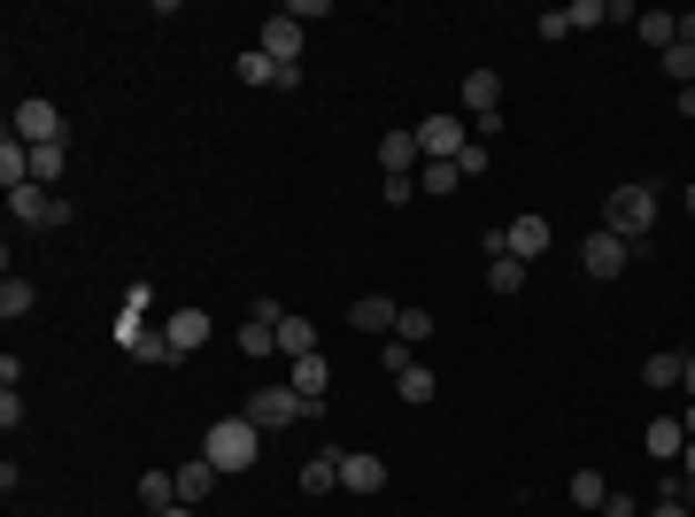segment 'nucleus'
<instances>
[{
    "instance_id": "nucleus-3",
    "label": "nucleus",
    "mask_w": 695,
    "mask_h": 517,
    "mask_svg": "<svg viewBox=\"0 0 695 517\" xmlns=\"http://www.w3.org/2000/svg\"><path fill=\"white\" fill-rule=\"evenodd\" d=\"M417 132V148H425V163H456L464 148H472V116H456V109H433L425 124H410Z\"/></svg>"
},
{
    "instance_id": "nucleus-2",
    "label": "nucleus",
    "mask_w": 695,
    "mask_h": 517,
    "mask_svg": "<svg viewBox=\"0 0 695 517\" xmlns=\"http://www.w3.org/2000/svg\"><path fill=\"white\" fill-rule=\"evenodd\" d=\"M649 224H657V185L634 178V185H611V193H603V232H618L626 247H642Z\"/></svg>"
},
{
    "instance_id": "nucleus-20",
    "label": "nucleus",
    "mask_w": 695,
    "mask_h": 517,
    "mask_svg": "<svg viewBox=\"0 0 695 517\" xmlns=\"http://www.w3.org/2000/svg\"><path fill=\"white\" fill-rule=\"evenodd\" d=\"M31 310H39V286H31V278H0V317H8V325H23Z\"/></svg>"
},
{
    "instance_id": "nucleus-19",
    "label": "nucleus",
    "mask_w": 695,
    "mask_h": 517,
    "mask_svg": "<svg viewBox=\"0 0 695 517\" xmlns=\"http://www.w3.org/2000/svg\"><path fill=\"white\" fill-rule=\"evenodd\" d=\"M279 355H286V363H302V355H318V325L286 310V325H279Z\"/></svg>"
},
{
    "instance_id": "nucleus-6",
    "label": "nucleus",
    "mask_w": 695,
    "mask_h": 517,
    "mask_svg": "<svg viewBox=\"0 0 695 517\" xmlns=\"http://www.w3.org/2000/svg\"><path fill=\"white\" fill-rule=\"evenodd\" d=\"M626 263H634V247H626L618 232H603V224H595V232L580 240V271H587V278H618Z\"/></svg>"
},
{
    "instance_id": "nucleus-38",
    "label": "nucleus",
    "mask_w": 695,
    "mask_h": 517,
    "mask_svg": "<svg viewBox=\"0 0 695 517\" xmlns=\"http://www.w3.org/2000/svg\"><path fill=\"white\" fill-rule=\"evenodd\" d=\"M456 178H487V140H472V148L456 155Z\"/></svg>"
},
{
    "instance_id": "nucleus-17",
    "label": "nucleus",
    "mask_w": 695,
    "mask_h": 517,
    "mask_svg": "<svg viewBox=\"0 0 695 517\" xmlns=\"http://www.w3.org/2000/svg\"><path fill=\"white\" fill-rule=\"evenodd\" d=\"M216 325H209V310H178L171 325H163V341H171V355H193V347L209 341Z\"/></svg>"
},
{
    "instance_id": "nucleus-47",
    "label": "nucleus",
    "mask_w": 695,
    "mask_h": 517,
    "mask_svg": "<svg viewBox=\"0 0 695 517\" xmlns=\"http://www.w3.org/2000/svg\"><path fill=\"white\" fill-rule=\"evenodd\" d=\"M681 425H688V440H695V402H688V417H681Z\"/></svg>"
},
{
    "instance_id": "nucleus-1",
    "label": "nucleus",
    "mask_w": 695,
    "mask_h": 517,
    "mask_svg": "<svg viewBox=\"0 0 695 517\" xmlns=\"http://www.w3.org/2000/svg\"><path fill=\"white\" fill-rule=\"evenodd\" d=\"M201 456H209L224 479H232V472H255V464H263V425H248V417L232 409V417H216V425L201 433Z\"/></svg>"
},
{
    "instance_id": "nucleus-4",
    "label": "nucleus",
    "mask_w": 695,
    "mask_h": 517,
    "mask_svg": "<svg viewBox=\"0 0 695 517\" xmlns=\"http://www.w3.org/2000/svg\"><path fill=\"white\" fill-rule=\"evenodd\" d=\"M240 417H248V425H263V433H286V425H302V417H310V402H302L294 386H255V394L240 402Z\"/></svg>"
},
{
    "instance_id": "nucleus-26",
    "label": "nucleus",
    "mask_w": 695,
    "mask_h": 517,
    "mask_svg": "<svg viewBox=\"0 0 695 517\" xmlns=\"http://www.w3.org/2000/svg\"><path fill=\"white\" fill-rule=\"evenodd\" d=\"M394 402H410V409H425V402H433V371H425V363H410V371L394 378Z\"/></svg>"
},
{
    "instance_id": "nucleus-5",
    "label": "nucleus",
    "mask_w": 695,
    "mask_h": 517,
    "mask_svg": "<svg viewBox=\"0 0 695 517\" xmlns=\"http://www.w3.org/2000/svg\"><path fill=\"white\" fill-rule=\"evenodd\" d=\"M8 140H23V148H62V109L54 101H16V116H8Z\"/></svg>"
},
{
    "instance_id": "nucleus-11",
    "label": "nucleus",
    "mask_w": 695,
    "mask_h": 517,
    "mask_svg": "<svg viewBox=\"0 0 695 517\" xmlns=\"http://www.w3.org/2000/svg\"><path fill=\"white\" fill-rule=\"evenodd\" d=\"M456 101H464V116H495L503 109V70H464Z\"/></svg>"
},
{
    "instance_id": "nucleus-22",
    "label": "nucleus",
    "mask_w": 695,
    "mask_h": 517,
    "mask_svg": "<svg viewBox=\"0 0 695 517\" xmlns=\"http://www.w3.org/2000/svg\"><path fill=\"white\" fill-rule=\"evenodd\" d=\"M232 70H240V85H279V78H286V62H271L263 47H248V54H240Z\"/></svg>"
},
{
    "instance_id": "nucleus-34",
    "label": "nucleus",
    "mask_w": 695,
    "mask_h": 517,
    "mask_svg": "<svg viewBox=\"0 0 695 517\" xmlns=\"http://www.w3.org/2000/svg\"><path fill=\"white\" fill-rule=\"evenodd\" d=\"M433 333H441V325H433V310H402V325H394V341H433Z\"/></svg>"
},
{
    "instance_id": "nucleus-45",
    "label": "nucleus",
    "mask_w": 695,
    "mask_h": 517,
    "mask_svg": "<svg viewBox=\"0 0 695 517\" xmlns=\"http://www.w3.org/2000/svg\"><path fill=\"white\" fill-rule=\"evenodd\" d=\"M681 47H695V16H681Z\"/></svg>"
},
{
    "instance_id": "nucleus-33",
    "label": "nucleus",
    "mask_w": 695,
    "mask_h": 517,
    "mask_svg": "<svg viewBox=\"0 0 695 517\" xmlns=\"http://www.w3.org/2000/svg\"><path fill=\"white\" fill-rule=\"evenodd\" d=\"M657 62H665V78H673V85H695V47H681V39H673Z\"/></svg>"
},
{
    "instance_id": "nucleus-18",
    "label": "nucleus",
    "mask_w": 695,
    "mask_h": 517,
    "mask_svg": "<svg viewBox=\"0 0 695 517\" xmlns=\"http://www.w3.org/2000/svg\"><path fill=\"white\" fill-rule=\"evenodd\" d=\"M341 487L348 495H379L386 487V456H341Z\"/></svg>"
},
{
    "instance_id": "nucleus-35",
    "label": "nucleus",
    "mask_w": 695,
    "mask_h": 517,
    "mask_svg": "<svg viewBox=\"0 0 695 517\" xmlns=\"http://www.w3.org/2000/svg\"><path fill=\"white\" fill-rule=\"evenodd\" d=\"M379 363H386V378H402V371L417 363V347L410 341H379Z\"/></svg>"
},
{
    "instance_id": "nucleus-48",
    "label": "nucleus",
    "mask_w": 695,
    "mask_h": 517,
    "mask_svg": "<svg viewBox=\"0 0 695 517\" xmlns=\"http://www.w3.org/2000/svg\"><path fill=\"white\" fill-rule=\"evenodd\" d=\"M688 209H695V185H688Z\"/></svg>"
},
{
    "instance_id": "nucleus-36",
    "label": "nucleus",
    "mask_w": 695,
    "mask_h": 517,
    "mask_svg": "<svg viewBox=\"0 0 695 517\" xmlns=\"http://www.w3.org/2000/svg\"><path fill=\"white\" fill-rule=\"evenodd\" d=\"M595 23H611V0H572V31H595Z\"/></svg>"
},
{
    "instance_id": "nucleus-29",
    "label": "nucleus",
    "mask_w": 695,
    "mask_h": 517,
    "mask_svg": "<svg viewBox=\"0 0 695 517\" xmlns=\"http://www.w3.org/2000/svg\"><path fill=\"white\" fill-rule=\"evenodd\" d=\"M518 286H525V263H518V255H503V263H487V294H503V302H511Z\"/></svg>"
},
{
    "instance_id": "nucleus-25",
    "label": "nucleus",
    "mask_w": 695,
    "mask_h": 517,
    "mask_svg": "<svg viewBox=\"0 0 695 517\" xmlns=\"http://www.w3.org/2000/svg\"><path fill=\"white\" fill-rule=\"evenodd\" d=\"M634 31H642V39H649V47L665 54V47L681 39V16H665V8H642V23H634Z\"/></svg>"
},
{
    "instance_id": "nucleus-44",
    "label": "nucleus",
    "mask_w": 695,
    "mask_h": 517,
    "mask_svg": "<svg viewBox=\"0 0 695 517\" xmlns=\"http://www.w3.org/2000/svg\"><path fill=\"white\" fill-rule=\"evenodd\" d=\"M155 517H201V510H193V503H171V510H155Z\"/></svg>"
},
{
    "instance_id": "nucleus-21",
    "label": "nucleus",
    "mask_w": 695,
    "mask_h": 517,
    "mask_svg": "<svg viewBox=\"0 0 695 517\" xmlns=\"http://www.w3.org/2000/svg\"><path fill=\"white\" fill-rule=\"evenodd\" d=\"M681 371H688V355H673V347H657V355L642 363V386H649V394H665V386H681Z\"/></svg>"
},
{
    "instance_id": "nucleus-27",
    "label": "nucleus",
    "mask_w": 695,
    "mask_h": 517,
    "mask_svg": "<svg viewBox=\"0 0 695 517\" xmlns=\"http://www.w3.org/2000/svg\"><path fill=\"white\" fill-rule=\"evenodd\" d=\"M140 503H148V510H171L178 503V472H140Z\"/></svg>"
},
{
    "instance_id": "nucleus-12",
    "label": "nucleus",
    "mask_w": 695,
    "mask_h": 517,
    "mask_svg": "<svg viewBox=\"0 0 695 517\" xmlns=\"http://www.w3.org/2000/svg\"><path fill=\"white\" fill-rule=\"evenodd\" d=\"M548 240H556V232H548V216H541V209H518V216H511V255H518V263H541V255H548Z\"/></svg>"
},
{
    "instance_id": "nucleus-9",
    "label": "nucleus",
    "mask_w": 695,
    "mask_h": 517,
    "mask_svg": "<svg viewBox=\"0 0 695 517\" xmlns=\"http://www.w3.org/2000/svg\"><path fill=\"white\" fill-rule=\"evenodd\" d=\"M286 386H294V394L310 402V417H318V409H325V394H333V363H325V347H318V355H302V363H286Z\"/></svg>"
},
{
    "instance_id": "nucleus-24",
    "label": "nucleus",
    "mask_w": 695,
    "mask_h": 517,
    "mask_svg": "<svg viewBox=\"0 0 695 517\" xmlns=\"http://www.w3.org/2000/svg\"><path fill=\"white\" fill-rule=\"evenodd\" d=\"M0 185H8V193L31 185V148H23V140H0Z\"/></svg>"
},
{
    "instance_id": "nucleus-15",
    "label": "nucleus",
    "mask_w": 695,
    "mask_h": 517,
    "mask_svg": "<svg viewBox=\"0 0 695 517\" xmlns=\"http://www.w3.org/2000/svg\"><path fill=\"white\" fill-rule=\"evenodd\" d=\"M263 54H271V62H302V23H294L286 8L263 23Z\"/></svg>"
},
{
    "instance_id": "nucleus-30",
    "label": "nucleus",
    "mask_w": 695,
    "mask_h": 517,
    "mask_svg": "<svg viewBox=\"0 0 695 517\" xmlns=\"http://www.w3.org/2000/svg\"><path fill=\"white\" fill-rule=\"evenodd\" d=\"M62 163H70V148H31V185H54Z\"/></svg>"
},
{
    "instance_id": "nucleus-37",
    "label": "nucleus",
    "mask_w": 695,
    "mask_h": 517,
    "mask_svg": "<svg viewBox=\"0 0 695 517\" xmlns=\"http://www.w3.org/2000/svg\"><path fill=\"white\" fill-rule=\"evenodd\" d=\"M533 31H541V39H572V8H541Z\"/></svg>"
},
{
    "instance_id": "nucleus-31",
    "label": "nucleus",
    "mask_w": 695,
    "mask_h": 517,
    "mask_svg": "<svg viewBox=\"0 0 695 517\" xmlns=\"http://www.w3.org/2000/svg\"><path fill=\"white\" fill-rule=\"evenodd\" d=\"M456 163H417V193H456Z\"/></svg>"
},
{
    "instance_id": "nucleus-14",
    "label": "nucleus",
    "mask_w": 695,
    "mask_h": 517,
    "mask_svg": "<svg viewBox=\"0 0 695 517\" xmlns=\"http://www.w3.org/2000/svg\"><path fill=\"white\" fill-rule=\"evenodd\" d=\"M417 163H425L417 132H386V140H379V171L386 178H417Z\"/></svg>"
},
{
    "instance_id": "nucleus-39",
    "label": "nucleus",
    "mask_w": 695,
    "mask_h": 517,
    "mask_svg": "<svg viewBox=\"0 0 695 517\" xmlns=\"http://www.w3.org/2000/svg\"><path fill=\"white\" fill-rule=\"evenodd\" d=\"M480 247H487V263H503V255H511V224H487Z\"/></svg>"
},
{
    "instance_id": "nucleus-46",
    "label": "nucleus",
    "mask_w": 695,
    "mask_h": 517,
    "mask_svg": "<svg viewBox=\"0 0 695 517\" xmlns=\"http://www.w3.org/2000/svg\"><path fill=\"white\" fill-rule=\"evenodd\" d=\"M681 386H688V394H695V355H688V371H681Z\"/></svg>"
},
{
    "instance_id": "nucleus-7",
    "label": "nucleus",
    "mask_w": 695,
    "mask_h": 517,
    "mask_svg": "<svg viewBox=\"0 0 695 517\" xmlns=\"http://www.w3.org/2000/svg\"><path fill=\"white\" fill-rule=\"evenodd\" d=\"M8 209H16V224H47V232H54V224H70V209H62V193H54V185H16V193H8Z\"/></svg>"
},
{
    "instance_id": "nucleus-8",
    "label": "nucleus",
    "mask_w": 695,
    "mask_h": 517,
    "mask_svg": "<svg viewBox=\"0 0 695 517\" xmlns=\"http://www.w3.org/2000/svg\"><path fill=\"white\" fill-rule=\"evenodd\" d=\"M117 347H124V355H140L148 371H163V363H178V355H171V341H163V325H140V310H132V317L117 325Z\"/></svg>"
},
{
    "instance_id": "nucleus-10",
    "label": "nucleus",
    "mask_w": 695,
    "mask_h": 517,
    "mask_svg": "<svg viewBox=\"0 0 695 517\" xmlns=\"http://www.w3.org/2000/svg\"><path fill=\"white\" fill-rule=\"evenodd\" d=\"M348 325H355V333H379V341H394V325H402V302H386V294H355V302H348Z\"/></svg>"
},
{
    "instance_id": "nucleus-16",
    "label": "nucleus",
    "mask_w": 695,
    "mask_h": 517,
    "mask_svg": "<svg viewBox=\"0 0 695 517\" xmlns=\"http://www.w3.org/2000/svg\"><path fill=\"white\" fill-rule=\"evenodd\" d=\"M216 479H224V472H216L209 456H193V464H178V503H193V510H201V503L216 495Z\"/></svg>"
},
{
    "instance_id": "nucleus-42",
    "label": "nucleus",
    "mask_w": 695,
    "mask_h": 517,
    "mask_svg": "<svg viewBox=\"0 0 695 517\" xmlns=\"http://www.w3.org/2000/svg\"><path fill=\"white\" fill-rule=\"evenodd\" d=\"M649 517H695V510H688V503H657Z\"/></svg>"
},
{
    "instance_id": "nucleus-32",
    "label": "nucleus",
    "mask_w": 695,
    "mask_h": 517,
    "mask_svg": "<svg viewBox=\"0 0 695 517\" xmlns=\"http://www.w3.org/2000/svg\"><path fill=\"white\" fill-rule=\"evenodd\" d=\"M240 347H248V355H279V325L248 317V325H240Z\"/></svg>"
},
{
    "instance_id": "nucleus-23",
    "label": "nucleus",
    "mask_w": 695,
    "mask_h": 517,
    "mask_svg": "<svg viewBox=\"0 0 695 517\" xmlns=\"http://www.w3.org/2000/svg\"><path fill=\"white\" fill-rule=\"evenodd\" d=\"M333 487H341V456L325 448V456H310V464H302V495H333Z\"/></svg>"
},
{
    "instance_id": "nucleus-13",
    "label": "nucleus",
    "mask_w": 695,
    "mask_h": 517,
    "mask_svg": "<svg viewBox=\"0 0 695 517\" xmlns=\"http://www.w3.org/2000/svg\"><path fill=\"white\" fill-rule=\"evenodd\" d=\"M642 448H649V456H657V464L673 472V464L688 456V425H681V417H649V433H642Z\"/></svg>"
},
{
    "instance_id": "nucleus-28",
    "label": "nucleus",
    "mask_w": 695,
    "mask_h": 517,
    "mask_svg": "<svg viewBox=\"0 0 695 517\" xmlns=\"http://www.w3.org/2000/svg\"><path fill=\"white\" fill-rule=\"evenodd\" d=\"M603 503H611L603 472H572V510H603Z\"/></svg>"
},
{
    "instance_id": "nucleus-41",
    "label": "nucleus",
    "mask_w": 695,
    "mask_h": 517,
    "mask_svg": "<svg viewBox=\"0 0 695 517\" xmlns=\"http://www.w3.org/2000/svg\"><path fill=\"white\" fill-rule=\"evenodd\" d=\"M417 201V178H386V209H410Z\"/></svg>"
},
{
    "instance_id": "nucleus-40",
    "label": "nucleus",
    "mask_w": 695,
    "mask_h": 517,
    "mask_svg": "<svg viewBox=\"0 0 695 517\" xmlns=\"http://www.w3.org/2000/svg\"><path fill=\"white\" fill-rule=\"evenodd\" d=\"M286 16H294V23H325L333 8H325V0H286Z\"/></svg>"
},
{
    "instance_id": "nucleus-43",
    "label": "nucleus",
    "mask_w": 695,
    "mask_h": 517,
    "mask_svg": "<svg viewBox=\"0 0 695 517\" xmlns=\"http://www.w3.org/2000/svg\"><path fill=\"white\" fill-rule=\"evenodd\" d=\"M681 479H688V495H695V440H688V456H681Z\"/></svg>"
}]
</instances>
